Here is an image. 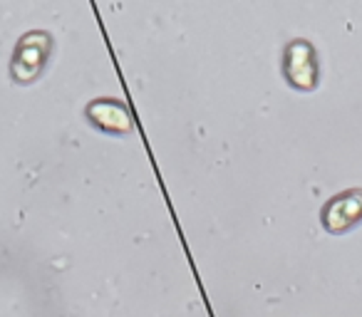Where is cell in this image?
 <instances>
[{
    "label": "cell",
    "mask_w": 362,
    "mask_h": 317,
    "mask_svg": "<svg viewBox=\"0 0 362 317\" xmlns=\"http://www.w3.org/2000/svg\"><path fill=\"white\" fill-rule=\"evenodd\" d=\"M360 213H362V193H352V196H342L330 203V208L325 213V221L332 231H340V228L350 226L352 221H357Z\"/></svg>",
    "instance_id": "6da1fadb"
},
{
    "label": "cell",
    "mask_w": 362,
    "mask_h": 317,
    "mask_svg": "<svg viewBox=\"0 0 362 317\" xmlns=\"http://www.w3.org/2000/svg\"><path fill=\"white\" fill-rule=\"evenodd\" d=\"M90 114L95 116L97 124L107 126V129H129V114L115 102H100V104L90 107Z\"/></svg>",
    "instance_id": "7a4b0ae2"
},
{
    "label": "cell",
    "mask_w": 362,
    "mask_h": 317,
    "mask_svg": "<svg viewBox=\"0 0 362 317\" xmlns=\"http://www.w3.org/2000/svg\"><path fill=\"white\" fill-rule=\"evenodd\" d=\"M288 70H291L293 82H298V85H310V82H313L310 50L305 47L303 57H298V47H293V50H291V65H288Z\"/></svg>",
    "instance_id": "3957f363"
}]
</instances>
